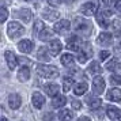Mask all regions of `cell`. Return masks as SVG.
<instances>
[{
    "label": "cell",
    "instance_id": "cell-1",
    "mask_svg": "<svg viewBox=\"0 0 121 121\" xmlns=\"http://www.w3.org/2000/svg\"><path fill=\"white\" fill-rule=\"evenodd\" d=\"M37 72H38L39 76L48 78V79H55L59 76V69L53 65H44V64H39L37 65Z\"/></svg>",
    "mask_w": 121,
    "mask_h": 121
},
{
    "label": "cell",
    "instance_id": "cell-2",
    "mask_svg": "<svg viewBox=\"0 0 121 121\" xmlns=\"http://www.w3.org/2000/svg\"><path fill=\"white\" fill-rule=\"evenodd\" d=\"M75 25H73V27H75V31L79 34H88L91 33V25L87 22V21H84L83 18H75Z\"/></svg>",
    "mask_w": 121,
    "mask_h": 121
},
{
    "label": "cell",
    "instance_id": "cell-3",
    "mask_svg": "<svg viewBox=\"0 0 121 121\" xmlns=\"http://www.w3.org/2000/svg\"><path fill=\"white\" fill-rule=\"evenodd\" d=\"M25 33V29L22 27V25L18 22H11L7 27V34L10 38H17L18 35Z\"/></svg>",
    "mask_w": 121,
    "mask_h": 121
},
{
    "label": "cell",
    "instance_id": "cell-4",
    "mask_svg": "<svg viewBox=\"0 0 121 121\" xmlns=\"http://www.w3.org/2000/svg\"><path fill=\"white\" fill-rule=\"evenodd\" d=\"M93 91L94 94H102L105 91V80L104 78L101 76H95L93 80Z\"/></svg>",
    "mask_w": 121,
    "mask_h": 121
},
{
    "label": "cell",
    "instance_id": "cell-5",
    "mask_svg": "<svg viewBox=\"0 0 121 121\" xmlns=\"http://www.w3.org/2000/svg\"><path fill=\"white\" fill-rule=\"evenodd\" d=\"M67 48L71 50H75V52H79L80 50V41L78 38V35H71L67 38Z\"/></svg>",
    "mask_w": 121,
    "mask_h": 121
},
{
    "label": "cell",
    "instance_id": "cell-6",
    "mask_svg": "<svg viewBox=\"0 0 121 121\" xmlns=\"http://www.w3.org/2000/svg\"><path fill=\"white\" fill-rule=\"evenodd\" d=\"M69 27H71V23H69V21H67V19H63V21H60V22L55 23V31L56 33H65L67 30H69Z\"/></svg>",
    "mask_w": 121,
    "mask_h": 121
},
{
    "label": "cell",
    "instance_id": "cell-7",
    "mask_svg": "<svg viewBox=\"0 0 121 121\" xmlns=\"http://www.w3.org/2000/svg\"><path fill=\"white\" fill-rule=\"evenodd\" d=\"M80 11H82L83 15H86V17H90V15L95 14V11H97V6H95L94 3H91V1H88V3H84V4L82 6Z\"/></svg>",
    "mask_w": 121,
    "mask_h": 121
},
{
    "label": "cell",
    "instance_id": "cell-8",
    "mask_svg": "<svg viewBox=\"0 0 121 121\" xmlns=\"http://www.w3.org/2000/svg\"><path fill=\"white\" fill-rule=\"evenodd\" d=\"M4 56H6V61H7V65H8V68H10V69H14V68L17 67V64H18L17 56L14 55L11 50H7L6 53H4Z\"/></svg>",
    "mask_w": 121,
    "mask_h": 121
},
{
    "label": "cell",
    "instance_id": "cell-9",
    "mask_svg": "<svg viewBox=\"0 0 121 121\" xmlns=\"http://www.w3.org/2000/svg\"><path fill=\"white\" fill-rule=\"evenodd\" d=\"M33 106L35 108V109H41L42 106H44V104H45V98H44V95L41 93H38V91H35V93L33 94Z\"/></svg>",
    "mask_w": 121,
    "mask_h": 121
},
{
    "label": "cell",
    "instance_id": "cell-10",
    "mask_svg": "<svg viewBox=\"0 0 121 121\" xmlns=\"http://www.w3.org/2000/svg\"><path fill=\"white\" fill-rule=\"evenodd\" d=\"M33 42L30 39H22L19 44H18V49L21 50L22 53H30L33 50Z\"/></svg>",
    "mask_w": 121,
    "mask_h": 121
},
{
    "label": "cell",
    "instance_id": "cell-11",
    "mask_svg": "<svg viewBox=\"0 0 121 121\" xmlns=\"http://www.w3.org/2000/svg\"><path fill=\"white\" fill-rule=\"evenodd\" d=\"M112 41H113V37L109 33H101L98 35V38H97V42L99 45H102V46H109L112 44Z\"/></svg>",
    "mask_w": 121,
    "mask_h": 121
},
{
    "label": "cell",
    "instance_id": "cell-12",
    "mask_svg": "<svg viewBox=\"0 0 121 121\" xmlns=\"http://www.w3.org/2000/svg\"><path fill=\"white\" fill-rule=\"evenodd\" d=\"M61 48H63V46H61V42L59 41V39H52V41L49 42V46H48V49H49V52H50L52 56L59 55Z\"/></svg>",
    "mask_w": 121,
    "mask_h": 121
},
{
    "label": "cell",
    "instance_id": "cell-13",
    "mask_svg": "<svg viewBox=\"0 0 121 121\" xmlns=\"http://www.w3.org/2000/svg\"><path fill=\"white\" fill-rule=\"evenodd\" d=\"M21 104H22L21 95H18V94H11V95L8 97V105H10L11 109H18V108L21 106Z\"/></svg>",
    "mask_w": 121,
    "mask_h": 121
},
{
    "label": "cell",
    "instance_id": "cell-14",
    "mask_svg": "<svg viewBox=\"0 0 121 121\" xmlns=\"http://www.w3.org/2000/svg\"><path fill=\"white\" fill-rule=\"evenodd\" d=\"M106 97L112 102H121V90L120 88H112Z\"/></svg>",
    "mask_w": 121,
    "mask_h": 121
},
{
    "label": "cell",
    "instance_id": "cell-15",
    "mask_svg": "<svg viewBox=\"0 0 121 121\" xmlns=\"http://www.w3.org/2000/svg\"><path fill=\"white\" fill-rule=\"evenodd\" d=\"M42 17H44L45 19H48V21H56V19H59L60 14L57 11H55V10L46 8V10H44V12H42Z\"/></svg>",
    "mask_w": 121,
    "mask_h": 121
},
{
    "label": "cell",
    "instance_id": "cell-16",
    "mask_svg": "<svg viewBox=\"0 0 121 121\" xmlns=\"http://www.w3.org/2000/svg\"><path fill=\"white\" fill-rule=\"evenodd\" d=\"M44 90L49 97H56L57 93H59V90H60V87H59L57 84H55V83H52V84H46L44 87Z\"/></svg>",
    "mask_w": 121,
    "mask_h": 121
},
{
    "label": "cell",
    "instance_id": "cell-17",
    "mask_svg": "<svg viewBox=\"0 0 121 121\" xmlns=\"http://www.w3.org/2000/svg\"><path fill=\"white\" fill-rule=\"evenodd\" d=\"M108 18H109V17H106L104 12L97 14V22H98V25H99L102 29L109 27V19H108Z\"/></svg>",
    "mask_w": 121,
    "mask_h": 121
},
{
    "label": "cell",
    "instance_id": "cell-18",
    "mask_svg": "<svg viewBox=\"0 0 121 121\" xmlns=\"http://www.w3.org/2000/svg\"><path fill=\"white\" fill-rule=\"evenodd\" d=\"M29 78H30V69H29L27 67H22L19 69V72H18V79L21 82H26Z\"/></svg>",
    "mask_w": 121,
    "mask_h": 121
},
{
    "label": "cell",
    "instance_id": "cell-19",
    "mask_svg": "<svg viewBox=\"0 0 121 121\" xmlns=\"http://www.w3.org/2000/svg\"><path fill=\"white\" fill-rule=\"evenodd\" d=\"M18 15H19V18L22 19L23 22H30V19H31V15H33V14H31V11H30L29 8H22Z\"/></svg>",
    "mask_w": 121,
    "mask_h": 121
},
{
    "label": "cell",
    "instance_id": "cell-20",
    "mask_svg": "<svg viewBox=\"0 0 121 121\" xmlns=\"http://www.w3.org/2000/svg\"><path fill=\"white\" fill-rule=\"evenodd\" d=\"M59 118L60 121H71L73 118V113H72L71 110H61L60 113H59Z\"/></svg>",
    "mask_w": 121,
    "mask_h": 121
},
{
    "label": "cell",
    "instance_id": "cell-21",
    "mask_svg": "<svg viewBox=\"0 0 121 121\" xmlns=\"http://www.w3.org/2000/svg\"><path fill=\"white\" fill-rule=\"evenodd\" d=\"M87 90V84L86 83H76L73 87V94L75 95H83Z\"/></svg>",
    "mask_w": 121,
    "mask_h": 121
},
{
    "label": "cell",
    "instance_id": "cell-22",
    "mask_svg": "<svg viewBox=\"0 0 121 121\" xmlns=\"http://www.w3.org/2000/svg\"><path fill=\"white\" fill-rule=\"evenodd\" d=\"M73 61H75V57L72 55H69V53H65V55L61 56V64H63V65H65V67L72 65Z\"/></svg>",
    "mask_w": 121,
    "mask_h": 121
},
{
    "label": "cell",
    "instance_id": "cell-23",
    "mask_svg": "<svg viewBox=\"0 0 121 121\" xmlns=\"http://www.w3.org/2000/svg\"><path fill=\"white\" fill-rule=\"evenodd\" d=\"M106 114L109 116L112 120H116V118H118V116H120V110L117 109V108H114V106H109Z\"/></svg>",
    "mask_w": 121,
    "mask_h": 121
},
{
    "label": "cell",
    "instance_id": "cell-24",
    "mask_svg": "<svg viewBox=\"0 0 121 121\" xmlns=\"http://www.w3.org/2000/svg\"><path fill=\"white\" fill-rule=\"evenodd\" d=\"M67 102V99L64 95H56L55 99H53V106L55 108H61V106H64Z\"/></svg>",
    "mask_w": 121,
    "mask_h": 121
},
{
    "label": "cell",
    "instance_id": "cell-25",
    "mask_svg": "<svg viewBox=\"0 0 121 121\" xmlns=\"http://www.w3.org/2000/svg\"><path fill=\"white\" fill-rule=\"evenodd\" d=\"M88 72H91V73H101L102 72V68H101V65H99L97 61H93L88 65Z\"/></svg>",
    "mask_w": 121,
    "mask_h": 121
},
{
    "label": "cell",
    "instance_id": "cell-26",
    "mask_svg": "<svg viewBox=\"0 0 121 121\" xmlns=\"http://www.w3.org/2000/svg\"><path fill=\"white\" fill-rule=\"evenodd\" d=\"M52 35H53V33H52V30H48V29H44L41 33L38 34V37L41 41H46V39H50L52 38Z\"/></svg>",
    "mask_w": 121,
    "mask_h": 121
},
{
    "label": "cell",
    "instance_id": "cell-27",
    "mask_svg": "<svg viewBox=\"0 0 121 121\" xmlns=\"http://www.w3.org/2000/svg\"><path fill=\"white\" fill-rule=\"evenodd\" d=\"M72 84H73V80H72L71 78H64V80H63V91L68 93L71 90Z\"/></svg>",
    "mask_w": 121,
    "mask_h": 121
},
{
    "label": "cell",
    "instance_id": "cell-28",
    "mask_svg": "<svg viewBox=\"0 0 121 121\" xmlns=\"http://www.w3.org/2000/svg\"><path fill=\"white\" fill-rule=\"evenodd\" d=\"M87 104H88V106H90L91 109H97V108L101 106V99L99 98H88Z\"/></svg>",
    "mask_w": 121,
    "mask_h": 121
},
{
    "label": "cell",
    "instance_id": "cell-29",
    "mask_svg": "<svg viewBox=\"0 0 121 121\" xmlns=\"http://www.w3.org/2000/svg\"><path fill=\"white\" fill-rule=\"evenodd\" d=\"M37 57H38V60L41 61H49V56H48V53H46V50L44 49V48H41V49L38 50V53H37Z\"/></svg>",
    "mask_w": 121,
    "mask_h": 121
},
{
    "label": "cell",
    "instance_id": "cell-30",
    "mask_svg": "<svg viewBox=\"0 0 121 121\" xmlns=\"http://www.w3.org/2000/svg\"><path fill=\"white\" fill-rule=\"evenodd\" d=\"M112 29H113V33L120 37V34H121V22L120 21H114V22L112 23Z\"/></svg>",
    "mask_w": 121,
    "mask_h": 121
},
{
    "label": "cell",
    "instance_id": "cell-31",
    "mask_svg": "<svg viewBox=\"0 0 121 121\" xmlns=\"http://www.w3.org/2000/svg\"><path fill=\"white\" fill-rule=\"evenodd\" d=\"M44 29H45L44 23L41 22V21H37V22H35V25H34V30H33V31H34V34H37V35H38V34L44 30Z\"/></svg>",
    "mask_w": 121,
    "mask_h": 121
},
{
    "label": "cell",
    "instance_id": "cell-32",
    "mask_svg": "<svg viewBox=\"0 0 121 121\" xmlns=\"http://www.w3.org/2000/svg\"><path fill=\"white\" fill-rule=\"evenodd\" d=\"M117 65H118V63H117V60H116V59H113V60H110L109 63H108V65H106V68H108L109 71H114L116 68H117Z\"/></svg>",
    "mask_w": 121,
    "mask_h": 121
},
{
    "label": "cell",
    "instance_id": "cell-33",
    "mask_svg": "<svg viewBox=\"0 0 121 121\" xmlns=\"http://www.w3.org/2000/svg\"><path fill=\"white\" fill-rule=\"evenodd\" d=\"M110 82L113 83V84H117V86H121V75H113V76L110 78Z\"/></svg>",
    "mask_w": 121,
    "mask_h": 121
},
{
    "label": "cell",
    "instance_id": "cell-34",
    "mask_svg": "<svg viewBox=\"0 0 121 121\" xmlns=\"http://www.w3.org/2000/svg\"><path fill=\"white\" fill-rule=\"evenodd\" d=\"M7 17H8V11L6 10V7H3V8H1V17H0V22L4 23V22H6V19H7Z\"/></svg>",
    "mask_w": 121,
    "mask_h": 121
},
{
    "label": "cell",
    "instance_id": "cell-35",
    "mask_svg": "<svg viewBox=\"0 0 121 121\" xmlns=\"http://www.w3.org/2000/svg\"><path fill=\"white\" fill-rule=\"evenodd\" d=\"M109 57H110V53L108 52V50H102V52L99 53V59H101L102 61H106Z\"/></svg>",
    "mask_w": 121,
    "mask_h": 121
},
{
    "label": "cell",
    "instance_id": "cell-36",
    "mask_svg": "<svg viewBox=\"0 0 121 121\" xmlns=\"http://www.w3.org/2000/svg\"><path fill=\"white\" fill-rule=\"evenodd\" d=\"M112 6L114 7L116 10H118V11H120V8H121V0H112Z\"/></svg>",
    "mask_w": 121,
    "mask_h": 121
},
{
    "label": "cell",
    "instance_id": "cell-37",
    "mask_svg": "<svg viewBox=\"0 0 121 121\" xmlns=\"http://www.w3.org/2000/svg\"><path fill=\"white\" fill-rule=\"evenodd\" d=\"M72 108H73V109H76V110H79L80 108H82L80 101H72Z\"/></svg>",
    "mask_w": 121,
    "mask_h": 121
},
{
    "label": "cell",
    "instance_id": "cell-38",
    "mask_svg": "<svg viewBox=\"0 0 121 121\" xmlns=\"http://www.w3.org/2000/svg\"><path fill=\"white\" fill-rule=\"evenodd\" d=\"M114 50H116V55L117 56H121V45H117L114 48Z\"/></svg>",
    "mask_w": 121,
    "mask_h": 121
},
{
    "label": "cell",
    "instance_id": "cell-39",
    "mask_svg": "<svg viewBox=\"0 0 121 121\" xmlns=\"http://www.w3.org/2000/svg\"><path fill=\"white\" fill-rule=\"evenodd\" d=\"M49 3L52 4V6H57V4L61 3V0H49Z\"/></svg>",
    "mask_w": 121,
    "mask_h": 121
},
{
    "label": "cell",
    "instance_id": "cell-40",
    "mask_svg": "<svg viewBox=\"0 0 121 121\" xmlns=\"http://www.w3.org/2000/svg\"><path fill=\"white\" fill-rule=\"evenodd\" d=\"M101 4H102V6H108V4H109V0H101Z\"/></svg>",
    "mask_w": 121,
    "mask_h": 121
},
{
    "label": "cell",
    "instance_id": "cell-41",
    "mask_svg": "<svg viewBox=\"0 0 121 121\" xmlns=\"http://www.w3.org/2000/svg\"><path fill=\"white\" fill-rule=\"evenodd\" d=\"M78 121H91V120H90L88 117H80V118H79Z\"/></svg>",
    "mask_w": 121,
    "mask_h": 121
},
{
    "label": "cell",
    "instance_id": "cell-42",
    "mask_svg": "<svg viewBox=\"0 0 121 121\" xmlns=\"http://www.w3.org/2000/svg\"><path fill=\"white\" fill-rule=\"evenodd\" d=\"M0 121H7V118H6V117H1V120H0Z\"/></svg>",
    "mask_w": 121,
    "mask_h": 121
},
{
    "label": "cell",
    "instance_id": "cell-43",
    "mask_svg": "<svg viewBox=\"0 0 121 121\" xmlns=\"http://www.w3.org/2000/svg\"><path fill=\"white\" fill-rule=\"evenodd\" d=\"M118 120L121 121V110H120V116H118Z\"/></svg>",
    "mask_w": 121,
    "mask_h": 121
},
{
    "label": "cell",
    "instance_id": "cell-44",
    "mask_svg": "<svg viewBox=\"0 0 121 121\" xmlns=\"http://www.w3.org/2000/svg\"><path fill=\"white\" fill-rule=\"evenodd\" d=\"M26 1H31V0H26Z\"/></svg>",
    "mask_w": 121,
    "mask_h": 121
},
{
    "label": "cell",
    "instance_id": "cell-45",
    "mask_svg": "<svg viewBox=\"0 0 121 121\" xmlns=\"http://www.w3.org/2000/svg\"><path fill=\"white\" fill-rule=\"evenodd\" d=\"M120 17H121V12H120Z\"/></svg>",
    "mask_w": 121,
    "mask_h": 121
}]
</instances>
